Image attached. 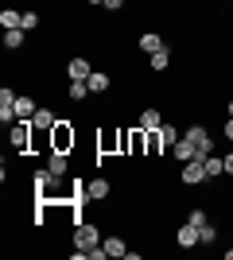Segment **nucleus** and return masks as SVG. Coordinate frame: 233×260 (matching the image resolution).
Here are the masks:
<instances>
[{"instance_id": "nucleus-1", "label": "nucleus", "mask_w": 233, "mask_h": 260, "mask_svg": "<svg viewBox=\"0 0 233 260\" xmlns=\"http://www.w3.org/2000/svg\"><path fill=\"white\" fill-rule=\"evenodd\" d=\"M74 144H78V132H74V120H62L58 117V124L51 128V152H74Z\"/></svg>"}, {"instance_id": "nucleus-2", "label": "nucleus", "mask_w": 233, "mask_h": 260, "mask_svg": "<svg viewBox=\"0 0 233 260\" xmlns=\"http://www.w3.org/2000/svg\"><path fill=\"white\" fill-rule=\"evenodd\" d=\"M101 241L105 237H101V229L93 225V221H82V225L70 229V249H86L89 252V249H97Z\"/></svg>"}, {"instance_id": "nucleus-3", "label": "nucleus", "mask_w": 233, "mask_h": 260, "mask_svg": "<svg viewBox=\"0 0 233 260\" xmlns=\"http://www.w3.org/2000/svg\"><path fill=\"white\" fill-rule=\"evenodd\" d=\"M31 132H35L31 120H16V124H8V144H12V152H20V155L31 152Z\"/></svg>"}, {"instance_id": "nucleus-4", "label": "nucleus", "mask_w": 233, "mask_h": 260, "mask_svg": "<svg viewBox=\"0 0 233 260\" xmlns=\"http://www.w3.org/2000/svg\"><path fill=\"white\" fill-rule=\"evenodd\" d=\"M194 148H198V159H206V155H214V148H218V140L210 136V128L206 124H187V132H183Z\"/></svg>"}, {"instance_id": "nucleus-5", "label": "nucleus", "mask_w": 233, "mask_h": 260, "mask_svg": "<svg viewBox=\"0 0 233 260\" xmlns=\"http://www.w3.org/2000/svg\"><path fill=\"white\" fill-rule=\"evenodd\" d=\"M179 183L183 186H206V167H202V159H190L179 167Z\"/></svg>"}, {"instance_id": "nucleus-6", "label": "nucleus", "mask_w": 233, "mask_h": 260, "mask_svg": "<svg viewBox=\"0 0 233 260\" xmlns=\"http://www.w3.org/2000/svg\"><path fill=\"white\" fill-rule=\"evenodd\" d=\"M97 155H121V128L97 132Z\"/></svg>"}, {"instance_id": "nucleus-7", "label": "nucleus", "mask_w": 233, "mask_h": 260, "mask_svg": "<svg viewBox=\"0 0 233 260\" xmlns=\"http://www.w3.org/2000/svg\"><path fill=\"white\" fill-rule=\"evenodd\" d=\"M167 152H171V159H175L179 167H183V163H190V159H198V148H194V144H190L187 136H179V140L171 144Z\"/></svg>"}, {"instance_id": "nucleus-8", "label": "nucleus", "mask_w": 233, "mask_h": 260, "mask_svg": "<svg viewBox=\"0 0 233 260\" xmlns=\"http://www.w3.org/2000/svg\"><path fill=\"white\" fill-rule=\"evenodd\" d=\"M16 98H20L16 89H0V124H16Z\"/></svg>"}, {"instance_id": "nucleus-9", "label": "nucleus", "mask_w": 233, "mask_h": 260, "mask_svg": "<svg viewBox=\"0 0 233 260\" xmlns=\"http://www.w3.org/2000/svg\"><path fill=\"white\" fill-rule=\"evenodd\" d=\"M175 245H179V249H198V245H202V241H198V225H190V221H183V225H179L175 229Z\"/></svg>"}, {"instance_id": "nucleus-10", "label": "nucleus", "mask_w": 233, "mask_h": 260, "mask_svg": "<svg viewBox=\"0 0 233 260\" xmlns=\"http://www.w3.org/2000/svg\"><path fill=\"white\" fill-rule=\"evenodd\" d=\"M159 124H163V109H159V105H148V109H140V117H136V128L152 132V128H159Z\"/></svg>"}, {"instance_id": "nucleus-11", "label": "nucleus", "mask_w": 233, "mask_h": 260, "mask_svg": "<svg viewBox=\"0 0 233 260\" xmlns=\"http://www.w3.org/2000/svg\"><path fill=\"white\" fill-rule=\"evenodd\" d=\"M109 179H105V175H97V179H86V198H93V202H105V198H109Z\"/></svg>"}, {"instance_id": "nucleus-12", "label": "nucleus", "mask_w": 233, "mask_h": 260, "mask_svg": "<svg viewBox=\"0 0 233 260\" xmlns=\"http://www.w3.org/2000/svg\"><path fill=\"white\" fill-rule=\"evenodd\" d=\"M89 74H93V62H89V58H70L66 62V78L70 82H86Z\"/></svg>"}, {"instance_id": "nucleus-13", "label": "nucleus", "mask_w": 233, "mask_h": 260, "mask_svg": "<svg viewBox=\"0 0 233 260\" xmlns=\"http://www.w3.org/2000/svg\"><path fill=\"white\" fill-rule=\"evenodd\" d=\"M31 124H35V128H47V132H51V128L58 124L55 109H51V105H39V109H35V117H31Z\"/></svg>"}, {"instance_id": "nucleus-14", "label": "nucleus", "mask_w": 233, "mask_h": 260, "mask_svg": "<svg viewBox=\"0 0 233 260\" xmlns=\"http://www.w3.org/2000/svg\"><path fill=\"white\" fill-rule=\"evenodd\" d=\"M202 167H206V183H214V179H222V175H225V155H206Z\"/></svg>"}, {"instance_id": "nucleus-15", "label": "nucleus", "mask_w": 233, "mask_h": 260, "mask_svg": "<svg viewBox=\"0 0 233 260\" xmlns=\"http://www.w3.org/2000/svg\"><path fill=\"white\" fill-rule=\"evenodd\" d=\"M101 245H105V252H109V256H128V241H124L121 237V233H109V237H105V241H101Z\"/></svg>"}, {"instance_id": "nucleus-16", "label": "nucleus", "mask_w": 233, "mask_h": 260, "mask_svg": "<svg viewBox=\"0 0 233 260\" xmlns=\"http://www.w3.org/2000/svg\"><path fill=\"white\" fill-rule=\"evenodd\" d=\"M47 167L66 179V175H70V155H66V152H47Z\"/></svg>"}, {"instance_id": "nucleus-17", "label": "nucleus", "mask_w": 233, "mask_h": 260, "mask_svg": "<svg viewBox=\"0 0 233 260\" xmlns=\"http://www.w3.org/2000/svg\"><path fill=\"white\" fill-rule=\"evenodd\" d=\"M35 109H39V105H35L31 93H20V98H16V120H31Z\"/></svg>"}, {"instance_id": "nucleus-18", "label": "nucleus", "mask_w": 233, "mask_h": 260, "mask_svg": "<svg viewBox=\"0 0 233 260\" xmlns=\"http://www.w3.org/2000/svg\"><path fill=\"white\" fill-rule=\"evenodd\" d=\"M163 152H167L163 136H159V128H152V132H148V152H144V159H159Z\"/></svg>"}, {"instance_id": "nucleus-19", "label": "nucleus", "mask_w": 233, "mask_h": 260, "mask_svg": "<svg viewBox=\"0 0 233 260\" xmlns=\"http://www.w3.org/2000/svg\"><path fill=\"white\" fill-rule=\"evenodd\" d=\"M163 35H159V31H144V35H140V51H144V54H155V51H163Z\"/></svg>"}, {"instance_id": "nucleus-20", "label": "nucleus", "mask_w": 233, "mask_h": 260, "mask_svg": "<svg viewBox=\"0 0 233 260\" xmlns=\"http://www.w3.org/2000/svg\"><path fill=\"white\" fill-rule=\"evenodd\" d=\"M86 82H89V93H105V89L113 86V78L105 74V70H93V74H89Z\"/></svg>"}, {"instance_id": "nucleus-21", "label": "nucleus", "mask_w": 233, "mask_h": 260, "mask_svg": "<svg viewBox=\"0 0 233 260\" xmlns=\"http://www.w3.org/2000/svg\"><path fill=\"white\" fill-rule=\"evenodd\" d=\"M148 66H152L155 74H163L167 66H171V47H163V51H155V54H148Z\"/></svg>"}, {"instance_id": "nucleus-22", "label": "nucleus", "mask_w": 233, "mask_h": 260, "mask_svg": "<svg viewBox=\"0 0 233 260\" xmlns=\"http://www.w3.org/2000/svg\"><path fill=\"white\" fill-rule=\"evenodd\" d=\"M23 43H27V31H23V27H12V31H4V51H20Z\"/></svg>"}, {"instance_id": "nucleus-23", "label": "nucleus", "mask_w": 233, "mask_h": 260, "mask_svg": "<svg viewBox=\"0 0 233 260\" xmlns=\"http://www.w3.org/2000/svg\"><path fill=\"white\" fill-rule=\"evenodd\" d=\"M20 23H23V12H16V8H4V12H0V27H4V31L20 27Z\"/></svg>"}, {"instance_id": "nucleus-24", "label": "nucleus", "mask_w": 233, "mask_h": 260, "mask_svg": "<svg viewBox=\"0 0 233 260\" xmlns=\"http://www.w3.org/2000/svg\"><path fill=\"white\" fill-rule=\"evenodd\" d=\"M62 98H70V101H86V98H89V82H70Z\"/></svg>"}, {"instance_id": "nucleus-25", "label": "nucleus", "mask_w": 233, "mask_h": 260, "mask_svg": "<svg viewBox=\"0 0 233 260\" xmlns=\"http://www.w3.org/2000/svg\"><path fill=\"white\" fill-rule=\"evenodd\" d=\"M198 241H202V249L218 245V225H202V229H198Z\"/></svg>"}, {"instance_id": "nucleus-26", "label": "nucleus", "mask_w": 233, "mask_h": 260, "mask_svg": "<svg viewBox=\"0 0 233 260\" xmlns=\"http://www.w3.org/2000/svg\"><path fill=\"white\" fill-rule=\"evenodd\" d=\"M159 136H163V144H167V148H171V144H175L179 136H183V132H179L175 124H167V120H163V124H159Z\"/></svg>"}, {"instance_id": "nucleus-27", "label": "nucleus", "mask_w": 233, "mask_h": 260, "mask_svg": "<svg viewBox=\"0 0 233 260\" xmlns=\"http://www.w3.org/2000/svg\"><path fill=\"white\" fill-rule=\"evenodd\" d=\"M187 221H190V225H210V214H206V210H198V206H194V210H190V214H187Z\"/></svg>"}, {"instance_id": "nucleus-28", "label": "nucleus", "mask_w": 233, "mask_h": 260, "mask_svg": "<svg viewBox=\"0 0 233 260\" xmlns=\"http://www.w3.org/2000/svg\"><path fill=\"white\" fill-rule=\"evenodd\" d=\"M23 31H35L39 27V12H23V23H20Z\"/></svg>"}, {"instance_id": "nucleus-29", "label": "nucleus", "mask_w": 233, "mask_h": 260, "mask_svg": "<svg viewBox=\"0 0 233 260\" xmlns=\"http://www.w3.org/2000/svg\"><path fill=\"white\" fill-rule=\"evenodd\" d=\"M105 256H109V252H105V245H97V249L86 252V260H105Z\"/></svg>"}, {"instance_id": "nucleus-30", "label": "nucleus", "mask_w": 233, "mask_h": 260, "mask_svg": "<svg viewBox=\"0 0 233 260\" xmlns=\"http://www.w3.org/2000/svg\"><path fill=\"white\" fill-rule=\"evenodd\" d=\"M222 136H225V144H233V117H225V124H222Z\"/></svg>"}, {"instance_id": "nucleus-31", "label": "nucleus", "mask_w": 233, "mask_h": 260, "mask_svg": "<svg viewBox=\"0 0 233 260\" xmlns=\"http://www.w3.org/2000/svg\"><path fill=\"white\" fill-rule=\"evenodd\" d=\"M124 4H128V0H105V4H101V8H105V12H121Z\"/></svg>"}, {"instance_id": "nucleus-32", "label": "nucleus", "mask_w": 233, "mask_h": 260, "mask_svg": "<svg viewBox=\"0 0 233 260\" xmlns=\"http://www.w3.org/2000/svg\"><path fill=\"white\" fill-rule=\"evenodd\" d=\"M225 175H233V152H225Z\"/></svg>"}, {"instance_id": "nucleus-33", "label": "nucleus", "mask_w": 233, "mask_h": 260, "mask_svg": "<svg viewBox=\"0 0 233 260\" xmlns=\"http://www.w3.org/2000/svg\"><path fill=\"white\" fill-rule=\"evenodd\" d=\"M86 4H93V8H101V4H105V0H86Z\"/></svg>"}, {"instance_id": "nucleus-34", "label": "nucleus", "mask_w": 233, "mask_h": 260, "mask_svg": "<svg viewBox=\"0 0 233 260\" xmlns=\"http://www.w3.org/2000/svg\"><path fill=\"white\" fill-rule=\"evenodd\" d=\"M225 117H233V101H229V105H225Z\"/></svg>"}, {"instance_id": "nucleus-35", "label": "nucleus", "mask_w": 233, "mask_h": 260, "mask_svg": "<svg viewBox=\"0 0 233 260\" xmlns=\"http://www.w3.org/2000/svg\"><path fill=\"white\" fill-rule=\"evenodd\" d=\"M225 260H233V249H225Z\"/></svg>"}]
</instances>
